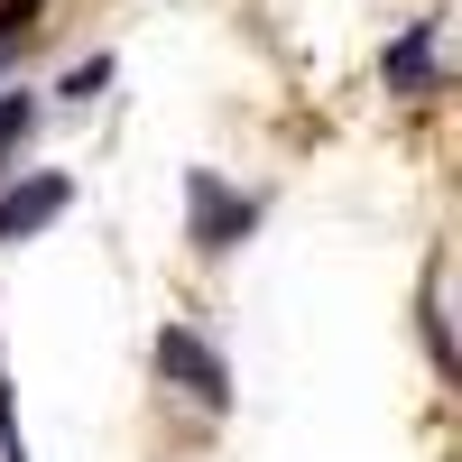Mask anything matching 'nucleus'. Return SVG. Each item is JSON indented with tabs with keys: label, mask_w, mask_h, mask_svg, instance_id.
Returning a JSON list of instances; mask_svg holds the SVG:
<instances>
[{
	"label": "nucleus",
	"mask_w": 462,
	"mask_h": 462,
	"mask_svg": "<svg viewBox=\"0 0 462 462\" xmlns=\"http://www.w3.org/2000/svg\"><path fill=\"white\" fill-rule=\"evenodd\" d=\"M158 370L176 379V389H195L204 407H222V398H231V370H222V352H213L204 333H185V324H167V333H158Z\"/></svg>",
	"instance_id": "f257e3e1"
},
{
	"label": "nucleus",
	"mask_w": 462,
	"mask_h": 462,
	"mask_svg": "<svg viewBox=\"0 0 462 462\" xmlns=\"http://www.w3.org/2000/svg\"><path fill=\"white\" fill-rule=\"evenodd\" d=\"M185 213H195V241H204V250H231V241L250 231V204L231 195L213 167H195V176H185Z\"/></svg>",
	"instance_id": "f03ea898"
},
{
	"label": "nucleus",
	"mask_w": 462,
	"mask_h": 462,
	"mask_svg": "<svg viewBox=\"0 0 462 462\" xmlns=\"http://www.w3.org/2000/svg\"><path fill=\"white\" fill-rule=\"evenodd\" d=\"M65 204H74V185H65V176H28V185H10V195H0V241H28V231H47Z\"/></svg>",
	"instance_id": "7ed1b4c3"
},
{
	"label": "nucleus",
	"mask_w": 462,
	"mask_h": 462,
	"mask_svg": "<svg viewBox=\"0 0 462 462\" xmlns=\"http://www.w3.org/2000/svg\"><path fill=\"white\" fill-rule=\"evenodd\" d=\"M379 74H389V93H435V19H416L407 37H398V47H389V65H379Z\"/></svg>",
	"instance_id": "20e7f679"
},
{
	"label": "nucleus",
	"mask_w": 462,
	"mask_h": 462,
	"mask_svg": "<svg viewBox=\"0 0 462 462\" xmlns=\"http://www.w3.org/2000/svg\"><path fill=\"white\" fill-rule=\"evenodd\" d=\"M28 28H37V0H0V65L28 47Z\"/></svg>",
	"instance_id": "39448f33"
},
{
	"label": "nucleus",
	"mask_w": 462,
	"mask_h": 462,
	"mask_svg": "<svg viewBox=\"0 0 462 462\" xmlns=\"http://www.w3.org/2000/svg\"><path fill=\"white\" fill-rule=\"evenodd\" d=\"M28 121H37V102H28V93H0V148H19Z\"/></svg>",
	"instance_id": "423d86ee"
},
{
	"label": "nucleus",
	"mask_w": 462,
	"mask_h": 462,
	"mask_svg": "<svg viewBox=\"0 0 462 462\" xmlns=\"http://www.w3.org/2000/svg\"><path fill=\"white\" fill-rule=\"evenodd\" d=\"M102 84H111V56H93V65H74V74H65V93H74V102H93Z\"/></svg>",
	"instance_id": "0eeeda50"
}]
</instances>
